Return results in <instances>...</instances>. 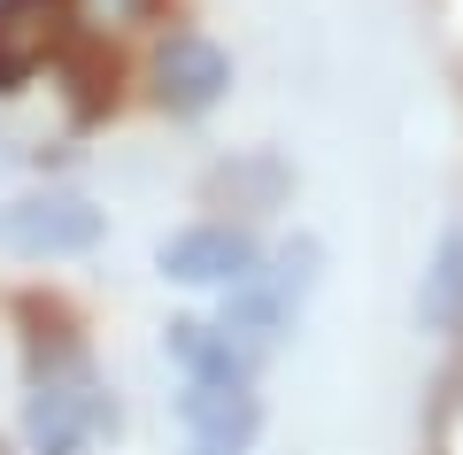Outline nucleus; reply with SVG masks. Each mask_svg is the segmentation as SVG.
<instances>
[{"mask_svg":"<svg viewBox=\"0 0 463 455\" xmlns=\"http://www.w3.org/2000/svg\"><path fill=\"white\" fill-rule=\"evenodd\" d=\"M417 325H425V332H456L463 325V224L440 240L425 286H417Z\"/></svg>","mask_w":463,"mask_h":455,"instance_id":"1a4fd4ad","label":"nucleus"},{"mask_svg":"<svg viewBox=\"0 0 463 455\" xmlns=\"http://www.w3.org/2000/svg\"><path fill=\"white\" fill-rule=\"evenodd\" d=\"M178 424H185V455H248L263 432V402L248 386H194L185 378Z\"/></svg>","mask_w":463,"mask_h":455,"instance_id":"7ed1b4c3","label":"nucleus"},{"mask_svg":"<svg viewBox=\"0 0 463 455\" xmlns=\"http://www.w3.org/2000/svg\"><path fill=\"white\" fill-rule=\"evenodd\" d=\"M317 262H325V247H317V240H294V247L279 255V278H263V286L286 293V301H301V293L317 286Z\"/></svg>","mask_w":463,"mask_h":455,"instance_id":"9b49d317","label":"nucleus"},{"mask_svg":"<svg viewBox=\"0 0 463 455\" xmlns=\"http://www.w3.org/2000/svg\"><path fill=\"white\" fill-rule=\"evenodd\" d=\"M54 39V0H0V93H16Z\"/></svg>","mask_w":463,"mask_h":455,"instance_id":"423d86ee","label":"nucleus"},{"mask_svg":"<svg viewBox=\"0 0 463 455\" xmlns=\"http://www.w3.org/2000/svg\"><path fill=\"white\" fill-rule=\"evenodd\" d=\"M224 85H232V54L216 47V39H201V32H178L163 54H155V100H163L170 116L216 109Z\"/></svg>","mask_w":463,"mask_h":455,"instance_id":"20e7f679","label":"nucleus"},{"mask_svg":"<svg viewBox=\"0 0 463 455\" xmlns=\"http://www.w3.org/2000/svg\"><path fill=\"white\" fill-rule=\"evenodd\" d=\"M224 293H232V301H224V325H216V332H224V340L255 363V355H263V347L286 332L294 301H286V293H270L263 278H240V286H224Z\"/></svg>","mask_w":463,"mask_h":455,"instance_id":"0eeeda50","label":"nucleus"},{"mask_svg":"<svg viewBox=\"0 0 463 455\" xmlns=\"http://www.w3.org/2000/svg\"><path fill=\"white\" fill-rule=\"evenodd\" d=\"M78 8V24H93V32H109V24H147L155 0H70Z\"/></svg>","mask_w":463,"mask_h":455,"instance_id":"f8f14e48","label":"nucleus"},{"mask_svg":"<svg viewBox=\"0 0 463 455\" xmlns=\"http://www.w3.org/2000/svg\"><path fill=\"white\" fill-rule=\"evenodd\" d=\"M155 262L178 286H240V278H255V240L240 224H194V232H170Z\"/></svg>","mask_w":463,"mask_h":455,"instance_id":"39448f33","label":"nucleus"},{"mask_svg":"<svg viewBox=\"0 0 463 455\" xmlns=\"http://www.w3.org/2000/svg\"><path fill=\"white\" fill-rule=\"evenodd\" d=\"M170 363H178L194 386H248V355H240L216 325H201V317H178V325H170Z\"/></svg>","mask_w":463,"mask_h":455,"instance_id":"6e6552de","label":"nucleus"},{"mask_svg":"<svg viewBox=\"0 0 463 455\" xmlns=\"http://www.w3.org/2000/svg\"><path fill=\"white\" fill-rule=\"evenodd\" d=\"M85 247H100V209L78 194H24L0 209V255L54 262V255H85Z\"/></svg>","mask_w":463,"mask_h":455,"instance_id":"f03ea898","label":"nucleus"},{"mask_svg":"<svg viewBox=\"0 0 463 455\" xmlns=\"http://www.w3.org/2000/svg\"><path fill=\"white\" fill-rule=\"evenodd\" d=\"M286 163L279 155H240V163L209 170V201H248V209H279L286 201Z\"/></svg>","mask_w":463,"mask_h":455,"instance_id":"9d476101","label":"nucleus"},{"mask_svg":"<svg viewBox=\"0 0 463 455\" xmlns=\"http://www.w3.org/2000/svg\"><path fill=\"white\" fill-rule=\"evenodd\" d=\"M109 424V402H100V378L78 347H54V355L32 363V402H24V432H32L39 455H78L85 440Z\"/></svg>","mask_w":463,"mask_h":455,"instance_id":"f257e3e1","label":"nucleus"}]
</instances>
